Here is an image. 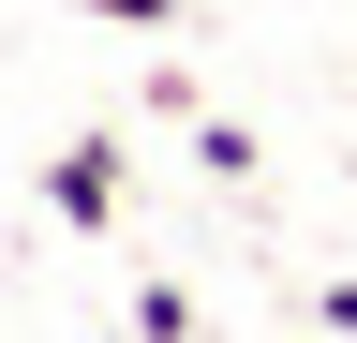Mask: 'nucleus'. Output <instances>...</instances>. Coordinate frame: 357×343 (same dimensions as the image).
I'll return each mask as SVG.
<instances>
[{"mask_svg":"<svg viewBox=\"0 0 357 343\" xmlns=\"http://www.w3.org/2000/svg\"><path fill=\"white\" fill-rule=\"evenodd\" d=\"M45 209H60L75 239H105L119 209H134V149L119 135H60V149H45Z\"/></svg>","mask_w":357,"mask_h":343,"instance_id":"1","label":"nucleus"},{"mask_svg":"<svg viewBox=\"0 0 357 343\" xmlns=\"http://www.w3.org/2000/svg\"><path fill=\"white\" fill-rule=\"evenodd\" d=\"M134 343H208V314H194V284H178V269L134 284Z\"/></svg>","mask_w":357,"mask_h":343,"instance_id":"2","label":"nucleus"},{"mask_svg":"<svg viewBox=\"0 0 357 343\" xmlns=\"http://www.w3.org/2000/svg\"><path fill=\"white\" fill-rule=\"evenodd\" d=\"M253 164H268V135H253V119H194V180H223V194H238Z\"/></svg>","mask_w":357,"mask_h":343,"instance_id":"3","label":"nucleus"},{"mask_svg":"<svg viewBox=\"0 0 357 343\" xmlns=\"http://www.w3.org/2000/svg\"><path fill=\"white\" fill-rule=\"evenodd\" d=\"M134 105H149V119H178V135L208 119V90H194V60H178V45H149V75H134Z\"/></svg>","mask_w":357,"mask_h":343,"instance_id":"4","label":"nucleus"},{"mask_svg":"<svg viewBox=\"0 0 357 343\" xmlns=\"http://www.w3.org/2000/svg\"><path fill=\"white\" fill-rule=\"evenodd\" d=\"M75 15H105V30H149V45H164V30H194V0H75Z\"/></svg>","mask_w":357,"mask_h":343,"instance_id":"5","label":"nucleus"},{"mask_svg":"<svg viewBox=\"0 0 357 343\" xmlns=\"http://www.w3.org/2000/svg\"><path fill=\"white\" fill-rule=\"evenodd\" d=\"M312 328H328V343H357V269H328V284H312Z\"/></svg>","mask_w":357,"mask_h":343,"instance_id":"6","label":"nucleus"}]
</instances>
